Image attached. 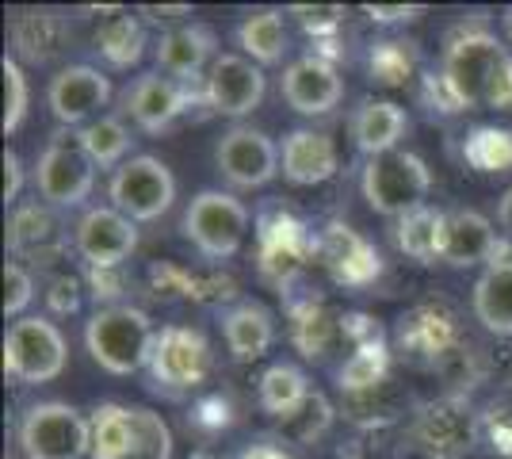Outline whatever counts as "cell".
<instances>
[{
	"label": "cell",
	"mask_w": 512,
	"mask_h": 459,
	"mask_svg": "<svg viewBox=\"0 0 512 459\" xmlns=\"http://www.w3.org/2000/svg\"><path fill=\"white\" fill-rule=\"evenodd\" d=\"M432 81L448 111H512V50L486 27H463L448 39Z\"/></svg>",
	"instance_id": "obj_1"
},
{
	"label": "cell",
	"mask_w": 512,
	"mask_h": 459,
	"mask_svg": "<svg viewBox=\"0 0 512 459\" xmlns=\"http://www.w3.org/2000/svg\"><path fill=\"white\" fill-rule=\"evenodd\" d=\"M23 459H88L92 425L69 402H35L20 421Z\"/></svg>",
	"instance_id": "obj_6"
},
{
	"label": "cell",
	"mask_w": 512,
	"mask_h": 459,
	"mask_svg": "<svg viewBox=\"0 0 512 459\" xmlns=\"http://www.w3.org/2000/svg\"><path fill=\"white\" fill-rule=\"evenodd\" d=\"M321 249H325L329 268H333L341 280H348V284H363V280H371V276L379 272L375 249L363 238H356L348 226H329V234L321 238Z\"/></svg>",
	"instance_id": "obj_28"
},
{
	"label": "cell",
	"mask_w": 512,
	"mask_h": 459,
	"mask_svg": "<svg viewBox=\"0 0 512 459\" xmlns=\"http://www.w3.org/2000/svg\"><path fill=\"white\" fill-rule=\"evenodd\" d=\"M291 16H299V23L306 31H314V35H329V31H337L348 16V8H337V4H318V8H310V4H295L291 8Z\"/></svg>",
	"instance_id": "obj_38"
},
{
	"label": "cell",
	"mask_w": 512,
	"mask_h": 459,
	"mask_svg": "<svg viewBox=\"0 0 512 459\" xmlns=\"http://www.w3.org/2000/svg\"><path fill=\"white\" fill-rule=\"evenodd\" d=\"M134 429H138V448L134 459H172V429L169 421L150 410V406H130Z\"/></svg>",
	"instance_id": "obj_32"
},
{
	"label": "cell",
	"mask_w": 512,
	"mask_h": 459,
	"mask_svg": "<svg viewBox=\"0 0 512 459\" xmlns=\"http://www.w3.org/2000/svg\"><path fill=\"white\" fill-rule=\"evenodd\" d=\"M146 27L138 16H127V12H115L107 16L104 27L96 31V50L111 69H130L142 62L146 54Z\"/></svg>",
	"instance_id": "obj_30"
},
{
	"label": "cell",
	"mask_w": 512,
	"mask_h": 459,
	"mask_svg": "<svg viewBox=\"0 0 512 459\" xmlns=\"http://www.w3.org/2000/svg\"><path fill=\"white\" fill-rule=\"evenodd\" d=\"M279 92L287 100V108L299 111V115H329L344 100V77L337 73V66L321 54H306L299 62L283 69V81H279Z\"/></svg>",
	"instance_id": "obj_14"
},
{
	"label": "cell",
	"mask_w": 512,
	"mask_h": 459,
	"mask_svg": "<svg viewBox=\"0 0 512 459\" xmlns=\"http://www.w3.org/2000/svg\"><path fill=\"white\" fill-rule=\"evenodd\" d=\"M241 459H287V456H283L279 448H268V444H256V448H249V452H245Z\"/></svg>",
	"instance_id": "obj_45"
},
{
	"label": "cell",
	"mask_w": 512,
	"mask_h": 459,
	"mask_svg": "<svg viewBox=\"0 0 512 459\" xmlns=\"http://www.w3.org/2000/svg\"><path fill=\"white\" fill-rule=\"evenodd\" d=\"M474 318L497 337H512V261H493L474 280Z\"/></svg>",
	"instance_id": "obj_22"
},
{
	"label": "cell",
	"mask_w": 512,
	"mask_h": 459,
	"mask_svg": "<svg viewBox=\"0 0 512 459\" xmlns=\"http://www.w3.org/2000/svg\"><path fill=\"white\" fill-rule=\"evenodd\" d=\"M107 199L130 222H157L161 215H169L172 203H176V176L161 157L134 153L130 161H123L111 173Z\"/></svg>",
	"instance_id": "obj_7"
},
{
	"label": "cell",
	"mask_w": 512,
	"mask_h": 459,
	"mask_svg": "<svg viewBox=\"0 0 512 459\" xmlns=\"http://www.w3.org/2000/svg\"><path fill=\"white\" fill-rule=\"evenodd\" d=\"M444 222H448V211H432L428 203L409 211L406 219H398V230H394L398 249L413 261L436 264L444 253Z\"/></svg>",
	"instance_id": "obj_29"
},
{
	"label": "cell",
	"mask_w": 512,
	"mask_h": 459,
	"mask_svg": "<svg viewBox=\"0 0 512 459\" xmlns=\"http://www.w3.org/2000/svg\"><path fill=\"white\" fill-rule=\"evenodd\" d=\"M222 341H226V349H230L237 364L260 360L264 352L276 345V318H272V310L253 303V299L222 310Z\"/></svg>",
	"instance_id": "obj_20"
},
{
	"label": "cell",
	"mask_w": 512,
	"mask_h": 459,
	"mask_svg": "<svg viewBox=\"0 0 512 459\" xmlns=\"http://www.w3.org/2000/svg\"><path fill=\"white\" fill-rule=\"evenodd\" d=\"M287 23L279 8H256L237 23V46L256 66H279L287 54Z\"/></svg>",
	"instance_id": "obj_24"
},
{
	"label": "cell",
	"mask_w": 512,
	"mask_h": 459,
	"mask_svg": "<svg viewBox=\"0 0 512 459\" xmlns=\"http://www.w3.org/2000/svg\"><path fill=\"white\" fill-rule=\"evenodd\" d=\"M363 12H367L371 20H379V23H402V20L409 23V20H417L425 8H383V4H367Z\"/></svg>",
	"instance_id": "obj_42"
},
{
	"label": "cell",
	"mask_w": 512,
	"mask_h": 459,
	"mask_svg": "<svg viewBox=\"0 0 512 459\" xmlns=\"http://www.w3.org/2000/svg\"><path fill=\"white\" fill-rule=\"evenodd\" d=\"M77 142H81V150L92 157V165L96 169H119L123 161H130V131L123 119H115V115H100L96 123H88L77 131Z\"/></svg>",
	"instance_id": "obj_31"
},
{
	"label": "cell",
	"mask_w": 512,
	"mask_h": 459,
	"mask_svg": "<svg viewBox=\"0 0 512 459\" xmlns=\"http://www.w3.org/2000/svg\"><path fill=\"white\" fill-rule=\"evenodd\" d=\"M0 73H4V134H16L27 119V108H31V85H27L23 66L8 54L0 62Z\"/></svg>",
	"instance_id": "obj_33"
},
{
	"label": "cell",
	"mask_w": 512,
	"mask_h": 459,
	"mask_svg": "<svg viewBox=\"0 0 512 459\" xmlns=\"http://www.w3.org/2000/svg\"><path fill=\"white\" fill-rule=\"evenodd\" d=\"M497 230L493 222L474 211V207H455L444 222V253L440 261L448 268H474V264H490L497 253Z\"/></svg>",
	"instance_id": "obj_19"
},
{
	"label": "cell",
	"mask_w": 512,
	"mask_h": 459,
	"mask_svg": "<svg viewBox=\"0 0 512 459\" xmlns=\"http://www.w3.org/2000/svg\"><path fill=\"white\" fill-rule=\"evenodd\" d=\"M35 303V276L20 261L4 264V318H27L23 310Z\"/></svg>",
	"instance_id": "obj_36"
},
{
	"label": "cell",
	"mask_w": 512,
	"mask_h": 459,
	"mask_svg": "<svg viewBox=\"0 0 512 459\" xmlns=\"http://www.w3.org/2000/svg\"><path fill=\"white\" fill-rule=\"evenodd\" d=\"M214 165L234 188H264L279 176V146L256 127H230L214 150Z\"/></svg>",
	"instance_id": "obj_12"
},
{
	"label": "cell",
	"mask_w": 512,
	"mask_h": 459,
	"mask_svg": "<svg viewBox=\"0 0 512 459\" xmlns=\"http://www.w3.org/2000/svg\"><path fill=\"white\" fill-rule=\"evenodd\" d=\"M406 43H379L371 50V73L383 85H406L409 81V54L402 50Z\"/></svg>",
	"instance_id": "obj_37"
},
{
	"label": "cell",
	"mask_w": 512,
	"mask_h": 459,
	"mask_svg": "<svg viewBox=\"0 0 512 459\" xmlns=\"http://www.w3.org/2000/svg\"><path fill=\"white\" fill-rule=\"evenodd\" d=\"M329 417H333V410H329V402L321 398V394H310L306 402H302L295 414H287L279 425H283V433H291L295 440H302V444H310L314 437H321V429L329 425Z\"/></svg>",
	"instance_id": "obj_34"
},
{
	"label": "cell",
	"mask_w": 512,
	"mask_h": 459,
	"mask_svg": "<svg viewBox=\"0 0 512 459\" xmlns=\"http://www.w3.org/2000/svg\"><path fill=\"white\" fill-rule=\"evenodd\" d=\"M115 88H111V77L96 66H65L50 77L46 85V104H50V115L62 123V127H88L96 123L100 108L111 104Z\"/></svg>",
	"instance_id": "obj_10"
},
{
	"label": "cell",
	"mask_w": 512,
	"mask_h": 459,
	"mask_svg": "<svg viewBox=\"0 0 512 459\" xmlns=\"http://www.w3.org/2000/svg\"><path fill=\"white\" fill-rule=\"evenodd\" d=\"M138 16L150 23H176L180 27V20H188L192 16V4H172V8H157V4H142L138 8Z\"/></svg>",
	"instance_id": "obj_41"
},
{
	"label": "cell",
	"mask_w": 512,
	"mask_h": 459,
	"mask_svg": "<svg viewBox=\"0 0 512 459\" xmlns=\"http://www.w3.org/2000/svg\"><path fill=\"white\" fill-rule=\"evenodd\" d=\"M360 188L375 215L406 219L409 211L425 207L432 192V173H428L425 157H417L413 150H394L383 157H367Z\"/></svg>",
	"instance_id": "obj_3"
},
{
	"label": "cell",
	"mask_w": 512,
	"mask_h": 459,
	"mask_svg": "<svg viewBox=\"0 0 512 459\" xmlns=\"http://www.w3.org/2000/svg\"><path fill=\"white\" fill-rule=\"evenodd\" d=\"M482 150H490L486 157H478V161H474L482 173H501V169H509L512 165V134L493 131V127L474 131L470 134V142H467V153H482Z\"/></svg>",
	"instance_id": "obj_35"
},
{
	"label": "cell",
	"mask_w": 512,
	"mask_h": 459,
	"mask_svg": "<svg viewBox=\"0 0 512 459\" xmlns=\"http://www.w3.org/2000/svg\"><path fill=\"white\" fill-rule=\"evenodd\" d=\"M413 440L432 459H463L478 440V421L459 402H440L421 410L413 425Z\"/></svg>",
	"instance_id": "obj_18"
},
{
	"label": "cell",
	"mask_w": 512,
	"mask_h": 459,
	"mask_svg": "<svg viewBox=\"0 0 512 459\" xmlns=\"http://www.w3.org/2000/svg\"><path fill=\"white\" fill-rule=\"evenodd\" d=\"M218 39L207 23H180V27H169L157 46H153V58H157V73H165L172 81H192L203 69L214 66L218 58ZM207 77V73H203Z\"/></svg>",
	"instance_id": "obj_17"
},
{
	"label": "cell",
	"mask_w": 512,
	"mask_h": 459,
	"mask_svg": "<svg viewBox=\"0 0 512 459\" xmlns=\"http://www.w3.org/2000/svg\"><path fill=\"white\" fill-rule=\"evenodd\" d=\"M123 104H127L123 111L138 123V131L161 134L188 111V88L184 81H172L165 73H142L123 92Z\"/></svg>",
	"instance_id": "obj_15"
},
{
	"label": "cell",
	"mask_w": 512,
	"mask_h": 459,
	"mask_svg": "<svg viewBox=\"0 0 512 459\" xmlns=\"http://www.w3.org/2000/svg\"><path fill=\"white\" fill-rule=\"evenodd\" d=\"M153 329L150 314L130 303H107L85 322V349L92 364H100L107 375H134L150 364Z\"/></svg>",
	"instance_id": "obj_2"
},
{
	"label": "cell",
	"mask_w": 512,
	"mask_h": 459,
	"mask_svg": "<svg viewBox=\"0 0 512 459\" xmlns=\"http://www.w3.org/2000/svg\"><path fill=\"white\" fill-rule=\"evenodd\" d=\"M88 425H92V456L88 459H134L138 429H134L130 406L104 402L92 410Z\"/></svg>",
	"instance_id": "obj_25"
},
{
	"label": "cell",
	"mask_w": 512,
	"mask_h": 459,
	"mask_svg": "<svg viewBox=\"0 0 512 459\" xmlns=\"http://www.w3.org/2000/svg\"><path fill=\"white\" fill-rule=\"evenodd\" d=\"M65 35L69 27L58 12H20L12 20V43L27 62H50L65 50Z\"/></svg>",
	"instance_id": "obj_26"
},
{
	"label": "cell",
	"mask_w": 512,
	"mask_h": 459,
	"mask_svg": "<svg viewBox=\"0 0 512 459\" xmlns=\"http://www.w3.org/2000/svg\"><path fill=\"white\" fill-rule=\"evenodd\" d=\"M497 222H501V230L512 238V184L501 192V199H497Z\"/></svg>",
	"instance_id": "obj_44"
},
{
	"label": "cell",
	"mask_w": 512,
	"mask_h": 459,
	"mask_svg": "<svg viewBox=\"0 0 512 459\" xmlns=\"http://www.w3.org/2000/svg\"><path fill=\"white\" fill-rule=\"evenodd\" d=\"M146 368H150V379L157 391H199L214 372V349L195 326H165L157 329V341H153Z\"/></svg>",
	"instance_id": "obj_8"
},
{
	"label": "cell",
	"mask_w": 512,
	"mask_h": 459,
	"mask_svg": "<svg viewBox=\"0 0 512 459\" xmlns=\"http://www.w3.org/2000/svg\"><path fill=\"white\" fill-rule=\"evenodd\" d=\"M58 241H62V222L54 215V207H46V203H23V207L12 211L8 249L16 253V261L50 253V249H58Z\"/></svg>",
	"instance_id": "obj_23"
},
{
	"label": "cell",
	"mask_w": 512,
	"mask_h": 459,
	"mask_svg": "<svg viewBox=\"0 0 512 459\" xmlns=\"http://www.w3.org/2000/svg\"><path fill=\"white\" fill-rule=\"evenodd\" d=\"M23 188H27V169H23L20 153L4 150V203L8 207H20Z\"/></svg>",
	"instance_id": "obj_39"
},
{
	"label": "cell",
	"mask_w": 512,
	"mask_h": 459,
	"mask_svg": "<svg viewBox=\"0 0 512 459\" xmlns=\"http://www.w3.org/2000/svg\"><path fill=\"white\" fill-rule=\"evenodd\" d=\"M264 92H268L264 69L249 62L245 54H230V50L218 54L203 77V100L211 104V111L230 115V119H241V115L260 108Z\"/></svg>",
	"instance_id": "obj_13"
},
{
	"label": "cell",
	"mask_w": 512,
	"mask_h": 459,
	"mask_svg": "<svg viewBox=\"0 0 512 459\" xmlns=\"http://www.w3.org/2000/svg\"><path fill=\"white\" fill-rule=\"evenodd\" d=\"M35 188L43 196L46 207L54 211H73V207H85L96 188V165L92 157L81 150V142L54 134L50 146L39 153L35 161Z\"/></svg>",
	"instance_id": "obj_9"
},
{
	"label": "cell",
	"mask_w": 512,
	"mask_h": 459,
	"mask_svg": "<svg viewBox=\"0 0 512 459\" xmlns=\"http://www.w3.org/2000/svg\"><path fill=\"white\" fill-rule=\"evenodd\" d=\"M73 249L88 268H123L138 249V222H130L111 203L88 207L73 226Z\"/></svg>",
	"instance_id": "obj_11"
},
{
	"label": "cell",
	"mask_w": 512,
	"mask_h": 459,
	"mask_svg": "<svg viewBox=\"0 0 512 459\" xmlns=\"http://www.w3.org/2000/svg\"><path fill=\"white\" fill-rule=\"evenodd\" d=\"M310 394H314L310 391V379L295 364H272V368H264L260 379H256V402H260V410L279 417V421L287 414H295Z\"/></svg>",
	"instance_id": "obj_27"
},
{
	"label": "cell",
	"mask_w": 512,
	"mask_h": 459,
	"mask_svg": "<svg viewBox=\"0 0 512 459\" xmlns=\"http://www.w3.org/2000/svg\"><path fill=\"white\" fill-rule=\"evenodd\" d=\"M69 364V341L54 318L27 314L12 322L4 333V375L20 387H43L54 383Z\"/></svg>",
	"instance_id": "obj_4"
},
{
	"label": "cell",
	"mask_w": 512,
	"mask_h": 459,
	"mask_svg": "<svg viewBox=\"0 0 512 459\" xmlns=\"http://www.w3.org/2000/svg\"><path fill=\"white\" fill-rule=\"evenodd\" d=\"M493 440L501 444V452L512 456V417L509 414H497V425H493Z\"/></svg>",
	"instance_id": "obj_43"
},
{
	"label": "cell",
	"mask_w": 512,
	"mask_h": 459,
	"mask_svg": "<svg viewBox=\"0 0 512 459\" xmlns=\"http://www.w3.org/2000/svg\"><path fill=\"white\" fill-rule=\"evenodd\" d=\"M337 165H341V153H337V142L325 131L295 127V131L283 134V146H279V173H283L287 184H299V188L325 184L329 176L337 173Z\"/></svg>",
	"instance_id": "obj_16"
},
{
	"label": "cell",
	"mask_w": 512,
	"mask_h": 459,
	"mask_svg": "<svg viewBox=\"0 0 512 459\" xmlns=\"http://www.w3.org/2000/svg\"><path fill=\"white\" fill-rule=\"evenodd\" d=\"M348 131H352V142H356L360 153L383 157V153L402 150L398 142H402L409 131V115H406V108H398L394 100H363L360 108L352 111Z\"/></svg>",
	"instance_id": "obj_21"
},
{
	"label": "cell",
	"mask_w": 512,
	"mask_h": 459,
	"mask_svg": "<svg viewBox=\"0 0 512 459\" xmlns=\"http://www.w3.org/2000/svg\"><path fill=\"white\" fill-rule=\"evenodd\" d=\"M46 303H50L54 314H73V310L81 306V287H77V280L58 276V280L50 284V291H46Z\"/></svg>",
	"instance_id": "obj_40"
},
{
	"label": "cell",
	"mask_w": 512,
	"mask_h": 459,
	"mask_svg": "<svg viewBox=\"0 0 512 459\" xmlns=\"http://www.w3.org/2000/svg\"><path fill=\"white\" fill-rule=\"evenodd\" d=\"M249 207L234 192L203 188L184 211V238L203 261H230L249 234Z\"/></svg>",
	"instance_id": "obj_5"
}]
</instances>
